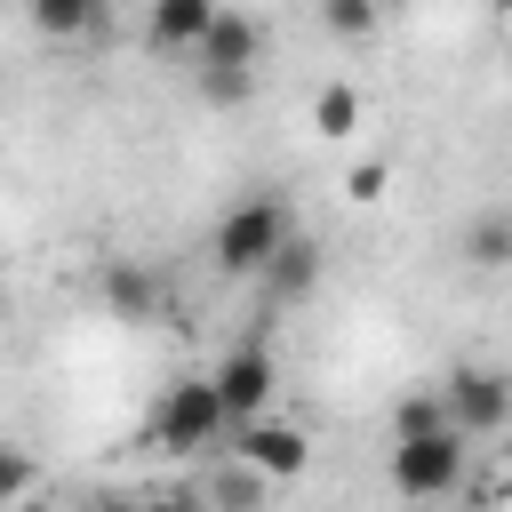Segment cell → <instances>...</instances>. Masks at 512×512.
Returning a JSON list of instances; mask_svg holds the SVG:
<instances>
[{"label": "cell", "mask_w": 512, "mask_h": 512, "mask_svg": "<svg viewBox=\"0 0 512 512\" xmlns=\"http://www.w3.org/2000/svg\"><path fill=\"white\" fill-rule=\"evenodd\" d=\"M104 304H112L120 320H160V280L136 272V264H112V272H104Z\"/></svg>", "instance_id": "7c38bea8"}, {"label": "cell", "mask_w": 512, "mask_h": 512, "mask_svg": "<svg viewBox=\"0 0 512 512\" xmlns=\"http://www.w3.org/2000/svg\"><path fill=\"white\" fill-rule=\"evenodd\" d=\"M496 496H504V504H512V448H504V480H496Z\"/></svg>", "instance_id": "44dd1931"}, {"label": "cell", "mask_w": 512, "mask_h": 512, "mask_svg": "<svg viewBox=\"0 0 512 512\" xmlns=\"http://www.w3.org/2000/svg\"><path fill=\"white\" fill-rule=\"evenodd\" d=\"M24 16H32L48 40H80V32L104 16V0H24Z\"/></svg>", "instance_id": "5bb4252c"}, {"label": "cell", "mask_w": 512, "mask_h": 512, "mask_svg": "<svg viewBox=\"0 0 512 512\" xmlns=\"http://www.w3.org/2000/svg\"><path fill=\"white\" fill-rule=\"evenodd\" d=\"M320 272H328V256H320V240H304V232H288V240H280V256H272V264H264L256 280H264V288H272L280 304H296V296H312V288H320Z\"/></svg>", "instance_id": "9c48e42d"}, {"label": "cell", "mask_w": 512, "mask_h": 512, "mask_svg": "<svg viewBox=\"0 0 512 512\" xmlns=\"http://www.w3.org/2000/svg\"><path fill=\"white\" fill-rule=\"evenodd\" d=\"M264 472L256 464H240V456H224L216 472H208V512H264Z\"/></svg>", "instance_id": "8fae6325"}, {"label": "cell", "mask_w": 512, "mask_h": 512, "mask_svg": "<svg viewBox=\"0 0 512 512\" xmlns=\"http://www.w3.org/2000/svg\"><path fill=\"white\" fill-rule=\"evenodd\" d=\"M144 512H192V496H152Z\"/></svg>", "instance_id": "ffe728a7"}, {"label": "cell", "mask_w": 512, "mask_h": 512, "mask_svg": "<svg viewBox=\"0 0 512 512\" xmlns=\"http://www.w3.org/2000/svg\"><path fill=\"white\" fill-rule=\"evenodd\" d=\"M224 432H232V416H224V400H216V384H208V376L168 384V392H160V408H152V440H160L168 456H200V448H216Z\"/></svg>", "instance_id": "7a4b0ae2"}, {"label": "cell", "mask_w": 512, "mask_h": 512, "mask_svg": "<svg viewBox=\"0 0 512 512\" xmlns=\"http://www.w3.org/2000/svg\"><path fill=\"white\" fill-rule=\"evenodd\" d=\"M384 192H392V160H352L344 200H360V208H368V200H384Z\"/></svg>", "instance_id": "d6986e66"}, {"label": "cell", "mask_w": 512, "mask_h": 512, "mask_svg": "<svg viewBox=\"0 0 512 512\" xmlns=\"http://www.w3.org/2000/svg\"><path fill=\"white\" fill-rule=\"evenodd\" d=\"M504 32H512V16H504Z\"/></svg>", "instance_id": "7402d4cb"}, {"label": "cell", "mask_w": 512, "mask_h": 512, "mask_svg": "<svg viewBox=\"0 0 512 512\" xmlns=\"http://www.w3.org/2000/svg\"><path fill=\"white\" fill-rule=\"evenodd\" d=\"M440 424H448V408H440V384H432V392H408V400H400L392 440H416V432H440ZM448 432H456V424H448Z\"/></svg>", "instance_id": "2e32d148"}, {"label": "cell", "mask_w": 512, "mask_h": 512, "mask_svg": "<svg viewBox=\"0 0 512 512\" xmlns=\"http://www.w3.org/2000/svg\"><path fill=\"white\" fill-rule=\"evenodd\" d=\"M208 384H216V400H224V416H232V432L248 424V416H272V392H280V368H272V352L248 336V344H232L216 368H208Z\"/></svg>", "instance_id": "277c9868"}, {"label": "cell", "mask_w": 512, "mask_h": 512, "mask_svg": "<svg viewBox=\"0 0 512 512\" xmlns=\"http://www.w3.org/2000/svg\"><path fill=\"white\" fill-rule=\"evenodd\" d=\"M456 256H464L472 272H504V264H512V208H480V216L464 224Z\"/></svg>", "instance_id": "30bf717a"}, {"label": "cell", "mask_w": 512, "mask_h": 512, "mask_svg": "<svg viewBox=\"0 0 512 512\" xmlns=\"http://www.w3.org/2000/svg\"><path fill=\"white\" fill-rule=\"evenodd\" d=\"M192 80H200V104H216V112L256 96V72H192Z\"/></svg>", "instance_id": "ac0fdd59"}, {"label": "cell", "mask_w": 512, "mask_h": 512, "mask_svg": "<svg viewBox=\"0 0 512 512\" xmlns=\"http://www.w3.org/2000/svg\"><path fill=\"white\" fill-rule=\"evenodd\" d=\"M32 480H40V456H32V448H16V440H0V504L32 496Z\"/></svg>", "instance_id": "e0dca14e"}, {"label": "cell", "mask_w": 512, "mask_h": 512, "mask_svg": "<svg viewBox=\"0 0 512 512\" xmlns=\"http://www.w3.org/2000/svg\"><path fill=\"white\" fill-rule=\"evenodd\" d=\"M296 224H288V200L280 192H248V200H232L224 216H216V240H208V256H216V272L224 280H256L272 256H280V240H288Z\"/></svg>", "instance_id": "6da1fadb"}, {"label": "cell", "mask_w": 512, "mask_h": 512, "mask_svg": "<svg viewBox=\"0 0 512 512\" xmlns=\"http://www.w3.org/2000/svg\"><path fill=\"white\" fill-rule=\"evenodd\" d=\"M440 408H448V424H456L464 440L504 432V424H512V376H504V368H448Z\"/></svg>", "instance_id": "5b68a950"}, {"label": "cell", "mask_w": 512, "mask_h": 512, "mask_svg": "<svg viewBox=\"0 0 512 512\" xmlns=\"http://www.w3.org/2000/svg\"><path fill=\"white\" fill-rule=\"evenodd\" d=\"M192 72H256L264 64V24L240 16V8H216V24L200 32V48L184 56Z\"/></svg>", "instance_id": "52a82bcc"}, {"label": "cell", "mask_w": 512, "mask_h": 512, "mask_svg": "<svg viewBox=\"0 0 512 512\" xmlns=\"http://www.w3.org/2000/svg\"><path fill=\"white\" fill-rule=\"evenodd\" d=\"M232 456H240V464H256L264 480H296V472L312 464V432H304V424H288V416H248Z\"/></svg>", "instance_id": "8992f818"}, {"label": "cell", "mask_w": 512, "mask_h": 512, "mask_svg": "<svg viewBox=\"0 0 512 512\" xmlns=\"http://www.w3.org/2000/svg\"><path fill=\"white\" fill-rule=\"evenodd\" d=\"M384 8L392 0H320V24L336 40H368V32H384Z\"/></svg>", "instance_id": "9a60e30c"}, {"label": "cell", "mask_w": 512, "mask_h": 512, "mask_svg": "<svg viewBox=\"0 0 512 512\" xmlns=\"http://www.w3.org/2000/svg\"><path fill=\"white\" fill-rule=\"evenodd\" d=\"M216 8H224V0H152L144 40H152L160 56H192V48H200V32L216 24Z\"/></svg>", "instance_id": "ba28073f"}, {"label": "cell", "mask_w": 512, "mask_h": 512, "mask_svg": "<svg viewBox=\"0 0 512 512\" xmlns=\"http://www.w3.org/2000/svg\"><path fill=\"white\" fill-rule=\"evenodd\" d=\"M464 480V432H416V440H392V488L400 496H416V504H432V496H448Z\"/></svg>", "instance_id": "3957f363"}, {"label": "cell", "mask_w": 512, "mask_h": 512, "mask_svg": "<svg viewBox=\"0 0 512 512\" xmlns=\"http://www.w3.org/2000/svg\"><path fill=\"white\" fill-rule=\"evenodd\" d=\"M312 128H320L328 144H344V136L360 128V88H352V80H320V88H312Z\"/></svg>", "instance_id": "4fadbf2b"}]
</instances>
